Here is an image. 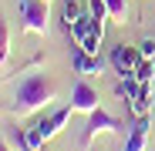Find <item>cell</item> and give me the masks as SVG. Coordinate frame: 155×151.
<instances>
[{"label":"cell","mask_w":155,"mask_h":151,"mask_svg":"<svg viewBox=\"0 0 155 151\" xmlns=\"http://www.w3.org/2000/svg\"><path fill=\"white\" fill-rule=\"evenodd\" d=\"M84 10H81V4H78V0H61V20H64V27L71 30V24L81 17Z\"/></svg>","instance_id":"11"},{"label":"cell","mask_w":155,"mask_h":151,"mask_svg":"<svg viewBox=\"0 0 155 151\" xmlns=\"http://www.w3.org/2000/svg\"><path fill=\"white\" fill-rule=\"evenodd\" d=\"M88 10H91V17H94L98 24L111 20V17H108V4H105V0H88Z\"/></svg>","instance_id":"14"},{"label":"cell","mask_w":155,"mask_h":151,"mask_svg":"<svg viewBox=\"0 0 155 151\" xmlns=\"http://www.w3.org/2000/svg\"><path fill=\"white\" fill-rule=\"evenodd\" d=\"M138 87H142V81L135 77V74H125V77L115 84V94H118V97H125V101H132V97L138 94Z\"/></svg>","instance_id":"10"},{"label":"cell","mask_w":155,"mask_h":151,"mask_svg":"<svg viewBox=\"0 0 155 151\" xmlns=\"http://www.w3.org/2000/svg\"><path fill=\"white\" fill-rule=\"evenodd\" d=\"M0 151H14V148H10V144H7V141H0Z\"/></svg>","instance_id":"18"},{"label":"cell","mask_w":155,"mask_h":151,"mask_svg":"<svg viewBox=\"0 0 155 151\" xmlns=\"http://www.w3.org/2000/svg\"><path fill=\"white\" fill-rule=\"evenodd\" d=\"M152 64H155V57H152Z\"/></svg>","instance_id":"19"},{"label":"cell","mask_w":155,"mask_h":151,"mask_svg":"<svg viewBox=\"0 0 155 151\" xmlns=\"http://www.w3.org/2000/svg\"><path fill=\"white\" fill-rule=\"evenodd\" d=\"M108 4V17L115 20V24H125V17H128V0H105Z\"/></svg>","instance_id":"13"},{"label":"cell","mask_w":155,"mask_h":151,"mask_svg":"<svg viewBox=\"0 0 155 151\" xmlns=\"http://www.w3.org/2000/svg\"><path fill=\"white\" fill-rule=\"evenodd\" d=\"M121 128H125V124H121L118 118H111L105 108H94V111L88 114V121H84V131H81V144L88 148V144H91L98 134H118Z\"/></svg>","instance_id":"3"},{"label":"cell","mask_w":155,"mask_h":151,"mask_svg":"<svg viewBox=\"0 0 155 151\" xmlns=\"http://www.w3.org/2000/svg\"><path fill=\"white\" fill-rule=\"evenodd\" d=\"M17 17L27 34H47L51 30V10L47 0H17Z\"/></svg>","instance_id":"2"},{"label":"cell","mask_w":155,"mask_h":151,"mask_svg":"<svg viewBox=\"0 0 155 151\" xmlns=\"http://www.w3.org/2000/svg\"><path fill=\"white\" fill-rule=\"evenodd\" d=\"M138 47H142V57H145V61H152V57H155V40H142Z\"/></svg>","instance_id":"17"},{"label":"cell","mask_w":155,"mask_h":151,"mask_svg":"<svg viewBox=\"0 0 155 151\" xmlns=\"http://www.w3.org/2000/svg\"><path fill=\"white\" fill-rule=\"evenodd\" d=\"M148 128H152L148 114L135 118L132 131H128V138H125V144H121V151H145V144H148Z\"/></svg>","instance_id":"6"},{"label":"cell","mask_w":155,"mask_h":151,"mask_svg":"<svg viewBox=\"0 0 155 151\" xmlns=\"http://www.w3.org/2000/svg\"><path fill=\"white\" fill-rule=\"evenodd\" d=\"M71 114H74V108H58L51 118H41V124H44V138H47V141L58 138V134L64 131V124L71 121Z\"/></svg>","instance_id":"8"},{"label":"cell","mask_w":155,"mask_h":151,"mask_svg":"<svg viewBox=\"0 0 155 151\" xmlns=\"http://www.w3.org/2000/svg\"><path fill=\"white\" fill-rule=\"evenodd\" d=\"M128 104H132V114H135V118L152 114V104H155V101H152V81H148V84H142V87H138V94L128 101Z\"/></svg>","instance_id":"9"},{"label":"cell","mask_w":155,"mask_h":151,"mask_svg":"<svg viewBox=\"0 0 155 151\" xmlns=\"http://www.w3.org/2000/svg\"><path fill=\"white\" fill-rule=\"evenodd\" d=\"M142 61H145L142 57V47H128V44L111 47V67L121 74V77H125V74H135Z\"/></svg>","instance_id":"4"},{"label":"cell","mask_w":155,"mask_h":151,"mask_svg":"<svg viewBox=\"0 0 155 151\" xmlns=\"http://www.w3.org/2000/svg\"><path fill=\"white\" fill-rule=\"evenodd\" d=\"M54 94H58V87H54V81H51L47 74H37V71L34 74H24L20 84H17V91H14V114L17 118L20 114H34L44 104H51Z\"/></svg>","instance_id":"1"},{"label":"cell","mask_w":155,"mask_h":151,"mask_svg":"<svg viewBox=\"0 0 155 151\" xmlns=\"http://www.w3.org/2000/svg\"><path fill=\"white\" fill-rule=\"evenodd\" d=\"M71 108H74V111L91 114L94 108H101V104H98V91H94L88 81H78V84L71 87Z\"/></svg>","instance_id":"5"},{"label":"cell","mask_w":155,"mask_h":151,"mask_svg":"<svg viewBox=\"0 0 155 151\" xmlns=\"http://www.w3.org/2000/svg\"><path fill=\"white\" fill-rule=\"evenodd\" d=\"M7 61H10V27H7L4 14H0V67H4Z\"/></svg>","instance_id":"12"},{"label":"cell","mask_w":155,"mask_h":151,"mask_svg":"<svg viewBox=\"0 0 155 151\" xmlns=\"http://www.w3.org/2000/svg\"><path fill=\"white\" fill-rule=\"evenodd\" d=\"M71 67L81 74V77H88V74H101V57L98 54H88V50H81L74 44V50H71Z\"/></svg>","instance_id":"7"},{"label":"cell","mask_w":155,"mask_h":151,"mask_svg":"<svg viewBox=\"0 0 155 151\" xmlns=\"http://www.w3.org/2000/svg\"><path fill=\"white\" fill-rule=\"evenodd\" d=\"M135 77H138L142 84H148V81L155 77V64H152V61H142V64H138V71H135Z\"/></svg>","instance_id":"15"},{"label":"cell","mask_w":155,"mask_h":151,"mask_svg":"<svg viewBox=\"0 0 155 151\" xmlns=\"http://www.w3.org/2000/svg\"><path fill=\"white\" fill-rule=\"evenodd\" d=\"M7 138H10V144H14L17 151H31V148H27V138H24V131H20V128H10V131H7Z\"/></svg>","instance_id":"16"}]
</instances>
